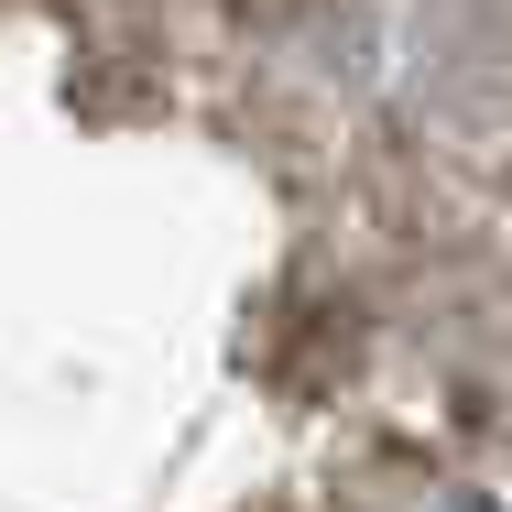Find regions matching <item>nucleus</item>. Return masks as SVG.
<instances>
[{
	"label": "nucleus",
	"mask_w": 512,
	"mask_h": 512,
	"mask_svg": "<svg viewBox=\"0 0 512 512\" xmlns=\"http://www.w3.org/2000/svg\"><path fill=\"white\" fill-rule=\"evenodd\" d=\"M382 88L425 153H512V0H393Z\"/></svg>",
	"instance_id": "1"
}]
</instances>
